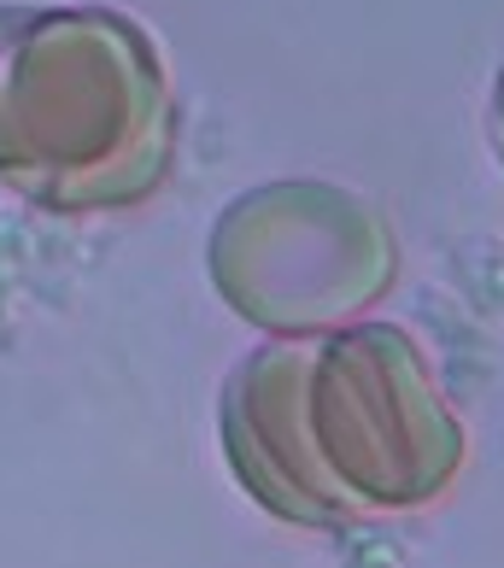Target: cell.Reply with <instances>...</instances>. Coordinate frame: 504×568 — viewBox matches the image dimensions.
<instances>
[{
  "mask_svg": "<svg viewBox=\"0 0 504 568\" xmlns=\"http://www.w3.org/2000/svg\"><path fill=\"white\" fill-rule=\"evenodd\" d=\"M464 423L393 323L282 334L223 387V457L270 516L352 528L423 510L464 469Z\"/></svg>",
  "mask_w": 504,
  "mask_h": 568,
  "instance_id": "1",
  "label": "cell"
},
{
  "mask_svg": "<svg viewBox=\"0 0 504 568\" xmlns=\"http://www.w3.org/2000/svg\"><path fill=\"white\" fill-rule=\"evenodd\" d=\"M153 36L107 7H0V182L53 212L135 205L171 171Z\"/></svg>",
  "mask_w": 504,
  "mask_h": 568,
  "instance_id": "2",
  "label": "cell"
},
{
  "mask_svg": "<svg viewBox=\"0 0 504 568\" xmlns=\"http://www.w3.org/2000/svg\"><path fill=\"white\" fill-rule=\"evenodd\" d=\"M223 305L264 334H323L399 276L387 217L334 182H264L229 200L205 246Z\"/></svg>",
  "mask_w": 504,
  "mask_h": 568,
  "instance_id": "3",
  "label": "cell"
},
{
  "mask_svg": "<svg viewBox=\"0 0 504 568\" xmlns=\"http://www.w3.org/2000/svg\"><path fill=\"white\" fill-rule=\"evenodd\" d=\"M493 146H498V164H504V71L493 82Z\"/></svg>",
  "mask_w": 504,
  "mask_h": 568,
  "instance_id": "4",
  "label": "cell"
}]
</instances>
